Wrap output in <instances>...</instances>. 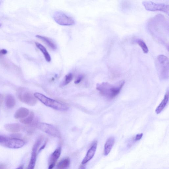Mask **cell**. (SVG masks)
<instances>
[{
	"label": "cell",
	"mask_w": 169,
	"mask_h": 169,
	"mask_svg": "<svg viewBox=\"0 0 169 169\" xmlns=\"http://www.w3.org/2000/svg\"><path fill=\"white\" fill-rule=\"evenodd\" d=\"M136 42L138 45L140 46L143 51L145 54L149 52V50L147 46L143 40L141 39H138L136 40Z\"/></svg>",
	"instance_id": "21"
},
{
	"label": "cell",
	"mask_w": 169,
	"mask_h": 169,
	"mask_svg": "<svg viewBox=\"0 0 169 169\" xmlns=\"http://www.w3.org/2000/svg\"><path fill=\"white\" fill-rule=\"evenodd\" d=\"M34 95L37 99L43 104L51 108L61 111H67L68 109L67 105L48 97L42 94L36 93L34 94Z\"/></svg>",
	"instance_id": "2"
},
{
	"label": "cell",
	"mask_w": 169,
	"mask_h": 169,
	"mask_svg": "<svg viewBox=\"0 0 169 169\" xmlns=\"http://www.w3.org/2000/svg\"><path fill=\"white\" fill-rule=\"evenodd\" d=\"M73 75L71 73H69L66 75L65 76V79L61 84V86H64L67 85L70 83L73 79Z\"/></svg>",
	"instance_id": "22"
},
{
	"label": "cell",
	"mask_w": 169,
	"mask_h": 169,
	"mask_svg": "<svg viewBox=\"0 0 169 169\" xmlns=\"http://www.w3.org/2000/svg\"><path fill=\"white\" fill-rule=\"evenodd\" d=\"M61 153V148L58 147L51 155L50 159L49 169H52L54 167L57 161L60 157Z\"/></svg>",
	"instance_id": "10"
},
{
	"label": "cell",
	"mask_w": 169,
	"mask_h": 169,
	"mask_svg": "<svg viewBox=\"0 0 169 169\" xmlns=\"http://www.w3.org/2000/svg\"><path fill=\"white\" fill-rule=\"evenodd\" d=\"M42 140V138L40 137L36 141L34 146L33 147L32 149V152H34L37 153V152L38 151V148H39V147L41 144Z\"/></svg>",
	"instance_id": "23"
},
{
	"label": "cell",
	"mask_w": 169,
	"mask_h": 169,
	"mask_svg": "<svg viewBox=\"0 0 169 169\" xmlns=\"http://www.w3.org/2000/svg\"><path fill=\"white\" fill-rule=\"evenodd\" d=\"M156 66L160 78L166 79L169 76V60L164 55H160L156 60Z\"/></svg>",
	"instance_id": "3"
},
{
	"label": "cell",
	"mask_w": 169,
	"mask_h": 169,
	"mask_svg": "<svg viewBox=\"0 0 169 169\" xmlns=\"http://www.w3.org/2000/svg\"><path fill=\"white\" fill-rule=\"evenodd\" d=\"M53 18L57 23L62 26H70L75 24V21L72 18L61 12L55 13Z\"/></svg>",
	"instance_id": "5"
},
{
	"label": "cell",
	"mask_w": 169,
	"mask_h": 169,
	"mask_svg": "<svg viewBox=\"0 0 169 169\" xmlns=\"http://www.w3.org/2000/svg\"><path fill=\"white\" fill-rule=\"evenodd\" d=\"M23 168H24V166H23V165H21V166L19 167H18V168H17V169H23Z\"/></svg>",
	"instance_id": "30"
},
{
	"label": "cell",
	"mask_w": 169,
	"mask_h": 169,
	"mask_svg": "<svg viewBox=\"0 0 169 169\" xmlns=\"http://www.w3.org/2000/svg\"><path fill=\"white\" fill-rule=\"evenodd\" d=\"M36 126L40 130L52 136L58 138H60L61 137L60 131L52 125L40 123L37 124Z\"/></svg>",
	"instance_id": "7"
},
{
	"label": "cell",
	"mask_w": 169,
	"mask_h": 169,
	"mask_svg": "<svg viewBox=\"0 0 169 169\" xmlns=\"http://www.w3.org/2000/svg\"><path fill=\"white\" fill-rule=\"evenodd\" d=\"M18 97L19 100L30 106H35L38 101L34 95L24 88H19L17 91Z\"/></svg>",
	"instance_id": "4"
},
{
	"label": "cell",
	"mask_w": 169,
	"mask_h": 169,
	"mask_svg": "<svg viewBox=\"0 0 169 169\" xmlns=\"http://www.w3.org/2000/svg\"><path fill=\"white\" fill-rule=\"evenodd\" d=\"M143 134L142 133L137 134L135 137V141H137L140 140L143 137Z\"/></svg>",
	"instance_id": "25"
},
{
	"label": "cell",
	"mask_w": 169,
	"mask_h": 169,
	"mask_svg": "<svg viewBox=\"0 0 169 169\" xmlns=\"http://www.w3.org/2000/svg\"><path fill=\"white\" fill-rule=\"evenodd\" d=\"M36 154L37 153L32 152L30 162L28 166V169H33L35 168L36 161Z\"/></svg>",
	"instance_id": "20"
},
{
	"label": "cell",
	"mask_w": 169,
	"mask_h": 169,
	"mask_svg": "<svg viewBox=\"0 0 169 169\" xmlns=\"http://www.w3.org/2000/svg\"><path fill=\"white\" fill-rule=\"evenodd\" d=\"M7 53V51L5 49H2L0 50V56L3 55H5Z\"/></svg>",
	"instance_id": "26"
},
{
	"label": "cell",
	"mask_w": 169,
	"mask_h": 169,
	"mask_svg": "<svg viewBox=\"0 0 169 169\" xmlns=\"http://www.w3.org/2000/svg\"><path fill=\"white\" fill-rule=\"evenodd\" d=\"M7 138L2 136H0V143H4L6 140Z\"/></svg>",
	"instance_id": "27"
},
{
	"label": "cell",
	"mask_w": 169,
	"mask_h": 169,
	"mask_svg": "<svg viewBox=\"0 0 169 169\" xmlns=\"http://www.w3.org/2000/svg\"><path fill=\"white\" fill-rule=\"evenodd\" d=\"M5 103L7 108L12 109L15 106L16 101L15 99L12 95L8 94L7 95L5 98Z\"/></svg>",
	"instance_id": "17"
},
{
	"label": "cell",
	"mask_w": 169,
	"mask_h": 169,
	"mask_svg": "<svg viewBox=\"0 0 169 169\" xmlns=\"http://www.w3.org/2000/svg\"><path fill=\"white\" fill-rule=\"evenodd\" d=\"M5 128L6 131L12 133L19 132L21 128L20 125L17 123L6 124L5 125Z\"/></svg>",
	"instance_id": "13"
},
{
	"label": "cell",
	"mask_w": 169,
	"mask_h": 169,
	"mask_svg": "<svg viewBox=\"0 0 169 169\" xmlns=\"http://www.w3.org/2000/svg\"><path fill=\"white\" fill-rule=\"evenodd\" d=\"M36 37L37 38L41 40L46 45L49 47L51 49L55 50L57 49V46L52 40L50 38L45 36L40 35H36Z\"/></svg>",
	"instance_id": "12"
},
{
	"label": "cell",
	"mask_w": 169,
	"mask_h": 169,
	"mask_svg": "<svg viewBox=\"0 0 169 169\" xmlns=\"http://www.w3.org/2000/svg\"><path fill=\"white\" fill-rule=\"evenodd\" d=\"M123 3L122 6H123L124 8H127V7L128 8V6L129 5H128V2H127L124 1Z\"/></svg>",
	"instance_id": "28"
},
{
	"label": "cell",
	"mask_w": 169,
	"mask_h": 169,
	"mask_svg": "<svg viewBox=\"0 0 169 169\" xmlns=\"http://www.w3.org/2000/svg\"><path fill=\"white\" fill-rule=\"evenodd\" d=\"M3 97L2 95L0 94V107L2 106L3 102Z\"/></svg>",
	"instance_id": "29"
},
{
	"label": "cell",
	"mask_w": 169,
	"mask_h": 169,
	"mask_svg": "<svg viewBox=\"0 0 169 169\" xmlns=\"http://www.w3.org/2000/svg\"><path fill=\"white\" fill-rule=\"evenodd\" d=\"M29 114V110L25 108H21L18 109L15 114L14 117L16 119H22L27 117Z\"/></svg>",
	"instance_id": "14"
},
{
	"label": "cell",
	"mask_w": 169,
	"mask_h": 169,
	"mask_svg": "<svg viewBox=\"0 0 169 169\" xmlns=\"http://www.w3.org/2000/svg\"><path fill=\"white\" fill-rule=\"evenodd\" d=\"M124 84V80H121L114 84L104 82L97 84V89L102 96L112 99L120 93Z\"/></svg>",
	"instance_id": "1"
},
{
	"label": "cell",
	"mask_w": 169,
	"mask_h": 169,
	"mask_svg": "<svg viewBox=\"0 0 169 169\" xmlns=\"http://www.w3.org/2000/svg\"><path fill=\"white\" fill-rule=\"evenodd\" d=\"M7 148L11 149H19L22 147L25 144L24 141L17 138L7 139L3 143Z\"/></svg>",
	"instance_id": "8"
},
{
	"label": "cell",
	"mask_w": 169,
	"mask_h": 169,
	"mask_svg": "<svg viewBox=\"0 0 169 169\" xmlns=\"http://www.w3.org/2000/svg\"><path fill=\"white\" fill-rule=\"evenodd\" d=\"M169 96L168 93H167L165 95L162 101L157 106L155 110V112L157 114H159L166 107L168 101Z\"/></svg>",
	"instance_id": "16"
},
{
	"label": "cell",
	"mask_w": 169,
	"mask_h": 169,
	"mask_svg": "<svg viewBox=\"0 0 169 169\" xmlns=\"http://www.w3.org/2000/svg\"><path fill=\"white\" fill-rule=\"evenodd\" d=\"M34 113L33 112H31L27 117L21 119L20 121L21 123L25 124H30L34 120Z\"/></svg>",
	"instance_id": "19"
},
{
	"label": "cell",
	"mask_w": 169,
	"mask_h": 169,
	"mask_svg": "<svg viewBox=\"0 0 169 169\" xmlns=\"http://www.w3.org/2000/svg\"><path fill=\"white\" fill-rule=\"evenodd\" d=\"M115 142L114 137H111L108 139L104 146V155L105 156L108 155L111 152Z\"/></svg>",
	"instance_id": "11"
},
{
	"label": "cell",
	"mask_w": 169,
	"mask_h": 169,
	"mask_svg": "<svg viewBox=\"0 0 169 169\" xmlns=\"http://www.w3.org/2000/svg\"><path fill=\"white\" fill-rule=\"evenodd\" d=\"M97 144V141H95L93 143L91 148L88 151L86 156L82 161V164H86L93 158L96 151Z\"/></svg>",
	"instance_id": "9"
},
{
	"label": "cell",
	"mask_w": 169,
	"mask_h": 169,
	"mask_svg": "<svg viewBox=\"0 0 169 169\" xmlns=\"http://www.w3.org/2000/svg\"><path fill=\"white\" fill-rule=\"evenodd\" d=\"M143 5L145 8L151 12H161L168 14L169 5L164 3H156L151 1H144Z\"/></svg>",
	"instance_id": "6"
},
{
	"label": "cell",
	"mask_w": 169,
	"mask_h": 169,
	"mask_svg": "<svg viewBox=\"0 0 169 169\" xmlns=\"http://www.w3.org/2000/svg\"><path fill=\"white\" fill-rule=\"evenodd\" d=\"M2 25L1 24H0V27H1V26Z\"/></svg>",
	"instance_id": "31"
},
{
	"label": "cell",
	"mask_w": 169,
	"mask_h": 169,
	"mask_svg": "<svg viewBox=\"0 0 169 169\" xmlns=\"http://www.w3.org/2000/svg\"><path fill=\"white\" fill-rule=\"evenodd\" d=\"M70 164V160L68 157H67L61 160L57 166L58 169H63L68 168Z\"/></svg>",
	"instance_id": "18"
},
{
	"label": "cell",
	"mask_w": 169,
	"mask_h": 169,
	"mask_svg": "<svg viewBox=\"0 0 169 169\" xmlns=\"http://www.w3.org/2000/svg\"><path fill=\"white\" fill-rule=\"evenodd\" d=\"M84 78V75H78L75 81V83L76 84H79L81 82Z\"/></svg>",
	"instance_id": "24"
},
{
	"label": "cell",
	"mask_w": 169,
	"mask_h": 169,
	"mask_svg": "<svg viewBox=\"0 0 169 169\" xmlns=\"http://www.w3.org/2000/svg\"><path fill=\"white\" fill-rule=\"evenodd\" d=\"M35 45L43 53L46 61L49 62L51 61V58L49 53L48 52L47 49L45 46L37 42H35Z\"/></svg>",
	"instance_id": "15"
}]
</instances>
